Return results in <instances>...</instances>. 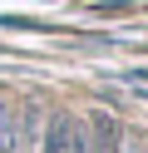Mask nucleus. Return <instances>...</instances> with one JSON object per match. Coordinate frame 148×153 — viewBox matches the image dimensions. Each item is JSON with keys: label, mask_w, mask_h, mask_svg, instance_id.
Segmentation results:
<instances>
[{"label": "nucleus", "mask_w": 148, "mask_h": 153, "mask_svg": "<svg viewBox=\"0 0 148 153\" xmlns=\"http://www.w3.org/2000/svg\"><path fill=\"white\" fill-rule=\"evenodd\" d=\"M84 133H89V153H118V123L109 114H89Z\"/></svg>", "instance_id": "nucleus-2"}, {"label": "nucleus", "mask_w": 148, "mask_h": 153, "mask_svg": "<svg viewBox=\"0 0 148 153\" xmlns=\"http://www.w3.org/2000/svg\"><path fill=\"white\" fill-rule=\"evenodd\" d=\"M45 153H89V133L74 114H54L45 128Z\"/></svg>", "instance_id": "nucleus-1"}, {"label": "nucleus", "mask_w": 148, "mask_h": 153, "mask_svg": "<svg viewBox=\"0 0 148 153\" xmlns=\"http://www.w3.org/2000/svg\"><path fill=\"white\" fill-rule=\"evenodd\" d=\"M118 153H143V148H118Z\"/></svg>", "instance_id": "nucleus-3"}]
</instances>
